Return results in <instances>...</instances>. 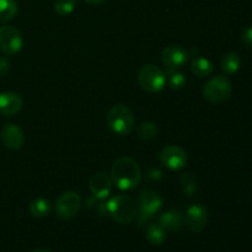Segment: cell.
I'll return each mask as SVG.
<instances>
[{"instance_id":"obj_1","label":"cell","mask_w":252,"mask_h":252,"mask_svg":"<svg viewBox=\"0 0 252 252\" xmlns=\"http://www.w3.org/2000/svg\"><path fill=\"white\" fill-rule=\"evenodd\" d=\"M112 181L123 191H130L138 187L142 180V171L137 161L132 158L123 157L116 160L111 170Z\"/></svg>"},{"instance_id":"obj_2","label":"cell","mask_w":252,"mask_h":252,"mask_svg":"<svg viewBox=\"0 0 252 252\" xmlns=\"http://www.w3.org/2000/svg\"><path fill=\"white\" fill-rule=\"evenodd\" d=\"M106 122L108 128L117 135L130 134V132L134 128V116L133 112L126 105H115L110 108L107 116H106Z\"/></svg>"},{"instance_id":"obj_3","label":"cell","mask_w":252,"mask_h":252,"mask_svg":"<svg viewBox=\"0 0 252 252\" xmlns=\"http://www.w3.org/2000/svg\"><path fill=\"white\" fill-rule=\"evenodd\" d=\"M137 204L130 197L117 194L106 204V212L120 224H129L137 216Z\"/></svg>"},{"instance_id":"obj_4","label":"cell","mask_w":252,"mask_h":252,"mask_svg":"<svg viewBox=\"0 0 252 252\" xmlns=\"http://www.w3.org/2000/svg\"><path fill=\"white\" fill-rule=\"evenodd\" d=\"M138 81L142 89L148 93H159L166 84V75L157 65L148 64L139 70Z\"/></svg>"},{"instance_id":"obj_5","label":"cell","mask_w":252,"mask_h":252,"mask_svg":"<svg viewBox=\"0 0 252 252\" xmlns=\"http://www.w3.org/2000/svg\"><path fill=\"white\" fill-rule=\"evenodd\" d=\"M233 91L231 81L224 75H217L206 84L203 89L204 97L214 103L228 100Z\"/></svg>"},{"instance_id":"obj_6","label":"cell","mask_w":252,"mask_h":252,"mask_svg":"<svg viewBox=\"0 0 252 252\" xmlns=\"http://www.w3.org/2000/svg\"><path fill=\"white\" fill-rule=\"evenodd\" d=\"M138 204L140 211V223H144L150 220L160 211L162 207V198L153 189H144L140 193Z\"/></svg>"},{"instance_id":"obj_7","label":"cell","mask_w":252,"mask_h":252,"mask_svg":"<svg viewBox=\"0 0 252 252\" xmlns=\"http://www.w3.org/2000/svg\"><path fill=\"white\" fill-rule=\"evenodd\" d=\"M81 206V199L76 192L68 191L58 197L56 203V212L59 218L68 220L74 218L79 213Z\"/></svg>"},{"instance_id":"obj_8","label":"cell","mask_w":252,"mask_h":252,"mask_svg":"<svg viewBox=\"0 0 252 252\" xmlns=\"http://www.w3.org/2000/svg\"><path fill=\"white\" fill-rule=\"evenodd\" d=\"M21 33L15 27L5 25L0 27V49L9 56L19 53L22 48Z\"/></svg>"},{"instance_id":"obj_9","label":"cell","mask_w":252,"mask_h":252,"mask_svg":"<svg viewBox=\"0 0 252 252\" xmlns=\"http://www.w3.org/2000/svg\"><path fill=\"white\" fill-rule=\"evenodd\" d=\"M158 159L162 165L170 170H181L184 169L187 162V154L182 148L177 145H169V147L161 149L158 154Z\"/></svg>"},{"instance_id":"obj_10","label":"cell","mask_w":252,"mask_h":252,"mask_svg":"<svg viewBox=\"0 0 252 252\" xmlns=\"http://www.w3.org/2000/svg\"><path fill=\"white\" fill-rule=\"evenodd\" d=\"M208 223V211L201 203H196L189 207L185 216V224L192 233H199L203 230Z\"/></svg>"},{"instance_id":"obj_11","label":"cell","mask_w":252,"mask_h":252,"mask_svg":"<svg viewBox=\"0 0 252 252\" xmlns=\"http://www.w3.org/2000/svg\"><path fill=\"white\" fill-rule=\"evenodd\" d=\"M189 52L180 46H167L161 52V61L167 69H179L189 61Z\"/></svg>"},{"instance_id":"obj_12","label":"cell","mask_w":252,"mask_h":252,"mask_svg":"<svg viewBox=\"0 0 252 252\" xmlns=\"http://www.w3.org/2000/svg\"><path fill=\"white\" fill-rule=\"evenodd\" d=\"M89 186H90L91 193L96 198L105 199L110 196L111 191H112V180L103 172H96L91 176Z\"/></svg>"},{"instance_id":"obj_13","label":"cell","mask_w":252,"mask_h":252,"mask_svg":"<svg viewBox=\"0 0 252 252\" xmlns=\"http://www.w3.org/2000/svg\"><path fill=\"white\" fill-rule=\"evenodd\" d=\"M0 139L7 149L17 150L24 145L25 137L22 130L16 125H5L0 132Z\"/></svg>"},{"instance_id":"obj_14","label":"cell","mask_w":252,"mask_h":252,"mask_svg":"<svg viewBox=\"0 0 252 252\" xmlns=\"http://www.w3.org/2000/svg\"><path fill=\"white\" fill-rule=\"evenodd\" d=\"M24 106L21 96L16 93H1L0 94V115L11 116L17 115Z\"/></svg>"},{"instance_id":"obj_15","label":"cell","mask_w":252,"mask_h":252,"mask_svg":"<svg viewBox=\"0 0 252 252\" xmlns=\"http://www.w3.org/2000/svg\"><path fill=\"white\" fill-rule=\"evenodd\" d=\"M159 224L166 231H177L185 224V218L177 209H170L160 216Z\"/></svg>"},{"instance_id":"obj_16","label":"cell","mask_w":252,"mask_h":252,"mask_svg":"<svg viewBox=\"0 0 252 252\" xmlns=\"http://www.w3.org/2000/svg\"><path fill=\"white\" fill-rule=\"evenodd\" d=\"M241 59L240 56L235 52H229L223 56L220 61V66L225 74H234L240 69Z\"/></svg>"},{"instance_id":"obj_17","label":"cell","mask_w":252,"mask_h":252,"mask_svg":"<svg viewBox=\"0 0 252 252\" xmlns=\"http://www.w3.org/2000/svg\"><path fill=\"white\" fill-rule=\"evenodd\" d=\"M147 240L149 241L152 245H161V244L165 243L166 240V230L158 224H150L147 229Z\"/></svg>"},{"instance_id":"obj_18","label":"cell","mask_w":252,"mask_h":252,"mask_svg":"<svg viewBox=\"0 0 252 252\" xmlns=\"http://www.w3.org/2000/svg\"><path fill=\"white\" fill-rule=\"evenodd\" d=\"M191 70L196 74L199 78H206L209 76L213 71V65L211 62L203 57H197L192 61L191 63Z\"/></svg>"},{"instance_id":"obj_19","label":"cell","mask_w":252,"mask_h":252,"mask_svg":"<svg viewBox=\"0 0 252 252\" xmlns=\"http://www.w3.org/2000/svg\"><path fill=\"white\" fill-rule=\"evenodd\" d=\"M30 212L36 218H44L51 212V203L44 198H37L30 204Z\"/></svg>"},{"instance_id":"obj_20","label":"cell","mask_w":252,"mask_h":252,"mask_svg":"<svg viewBox=\"0 0 252 252\" xmlns=\"http://www.w3.org/2000/svg\"><path fill=\"white\" fill-rule=\"evenodd\" d=\"M17 14V4L15 0H0V22L14 19Z\"/></svg>"},{"instance_id":"obj_21","label":"cell","mask_w":252,"mask_h":252,"mask_svg":"<svg viewBox=\"0 0 252 252\" xmlns=\"http://www.w3.org/2000/svg\"><path fill=\"white\" fill-rule=\"evenodd\" d=\"M137 133H138V135H139V138H142V139L152 140V139H154V138L158 137L159 129H158V127L155 123L143 122L137 127Z\"/></svg>"},{"instance_id":"obj_22","label":"cell","mask_w":252,"mask_h":252,"mask_svg":"<svg viewBox=\"0 0 252 252\" xmlns=\"http://www.w3.org/2000/svg\"><path fill=\"white\" fill-rule=\"evenodd\" d=\"M180 186H181V191L184 192L186 196L191 197L197 192V181L192 174H184L180 177Z\"/></svg>"},{"instance_id":"obj_23","label":"cell","mask_w":252,"mask_h":252,"mask_svg":"<svg viewBox=\"0 0 252 252\" xmlns=\"http://www.w3.org/2000/svg\"><path fill=\"white\" fill-rule=\"evenodd\" d=\"M166 81L169 83L170 88L179 90V89L184 88L185 84H186V76L177 71L176 69H167Z\"/></svg>"},{"instance_id":"obj_24","label":"cell","mask_w":252,"mask_h":252,"mask_svg":"<svg viewBox=\"0 0 252 252\" xmlns=\"http://www.w3.org/2000/svg\"><path fill=\"white\" fill-rule=\"evenodd\" d=\"M78 1L76 0H56L54 2V10L61 16H66L71 14L76 7Z\"/></svg>"},{"instance_id":"obj_25","label":"cell","mask_w":252,"mask_h":252,"mask_svg":"<svg viewBox=\"0 0 252 252\" xmlns=\"http://www.w3.org/2000/svg\"><path fill=\"white\" fill-rule=\"evenodd\" d=\"M10 62L6 57H0V76H5L9 73Z\"/></svg>"},{"instance_id":"obj_26","label":"cell","mask_w":252,"mask_h":252,"mask_svg":"<svg viewBox=\"0 0 252 252\" xmlns=\"http://www.w3.org/2000/svg\"><path fill=\"white\" fill-rule=\"evenodd\" d=\"M243 41L246 46L252 47V27H249L243 32Z\"/></svg>"},{"instance_id":"obj_27","label":"cell","mask_w":252,"mask_h":252,"mask_svg":"<svg viewBox=\"0 0 252 252\" xmlns=\"http://www.w3.org/2000/svg\"><path fill=\"white\" fill-rule=\"evenodd\" d=\"M152 174H150L149 171H148L147 174V179L148 180H152V181H157L158 179H160L161 177V171H159L158 169H153L152 167Z\"/></svg>"},{"instance_id":"obj_28","label":"cell","mask_w":252,"mask_h":252,"mask_svg":"<svg viewBox=\"0 0 252 252\" xmlns=\"http://www.w3.org/2000/svg\"><path fill=\"white\" fill-rule=\"evenodd\" d=\"M86 1L88 4H93V5H98V4H102V2L107 1V0H84Z\"/></svg>"},{"instance_id":"obj_29","label":"cell","mask_w":252,"mask_h":252,"mask_svg":"<svg viewBox=\"0 0 252 252\" xmlns=\"http://www.w3.org/2000/svg\"><path fill=\"white\" fill-rule=\"evenodd\" d=\"M32 252H51V251H47V250H43V249H38V250H34Z\"/></svg>"}]
</instances>
